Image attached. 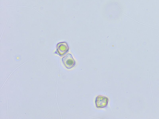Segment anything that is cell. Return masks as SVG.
<instances>
[{"label":"cell","mask_w":159,"mask_h":119,"mask_svg":"<svg viewBox=\"0 0 159 119\" xmlns=\"http://www.w3.org/2000/svg\"><path fill=\"white\" fill-rule=\"evenodd\" d=\"M69 51V47L66 42H61L57 45L56 51L55 53L61 57H63L66 55Z\"/></svg>","instance_id":"cell-1"},{"label":"cell","mask_w":159,"mask_h":119,"mask_svg":"<svg viewBox=\"0 0 159 119\" xmlns=\"http://www.w3.org/2000/svg\"><path fill=\"white\" fill-rule=\"evenodd\" d=\"M62 62L67 69H70L74 67L76 64V62L72 55L70 53L66 55L62 58Z\"/></svg>","instance_id":"cell-2"},{"label":"cell","mask_w":159,"mask_h":119,"mask_svg":"<svg viewBox=\"0 0 159 119\" xmlns=\"http://www.w3.org/2000/svg\"><path fill=\"white\" fill-rule=\"evenodd\" d=\"M108 102V98L104 96L99 95L97 96L95 99V105L97 108H103L107 107Z\"/></svg>","instance_id":"cell-3"}]
</instances>
